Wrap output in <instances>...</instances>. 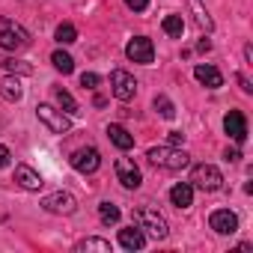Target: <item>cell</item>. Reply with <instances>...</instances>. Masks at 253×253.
<instances>
[{"label": "cell", "instance_id": "1", "mask_svg": "<svg viewBox=\"0 0 253 253\" xmlns=\"http://www.w3.org/2000/svg\"><path fill=\"white\" fill-rule=\"evenodd\" d=\"M146 158H149L155 167H164V170H185V167L191 164L188 152H182V149H176V146H152V149L146 152Z\"/></svg>", "mask_w": 253, "mask_h": 253}, {"label": "cell", "instance_id": "2", "mask_svg": "<svg viewBox=\"0 0 253 253\" xmlns=\"http://www.w3.org/2000/svg\"><path fill=\"white\" fill-rule=\"evenodd\" d=\"M191 185L200 188V191H206V194L220 191L223 188V173L217 167H211V164H197L194 173H191Z\"/></svg>", "mask_w": 253, "mask_h": 253}, {"label": "cell", "instance_id": "3", "mask_svg": "<svg viewBox=\"0 0 253 253\" xmlns=\"http://www.w3.org/2000/svg\"><path fill=\"white\" fill-rule=\"evenodd\" d=\"M134 220L140 223V229H146L152 238H167V220H164V214H158V209H140L137 214H134Z\"/></svg>", "mask_w": 253, "mask_h": 253}, {"label": "cell", "instance_id": "4", "mask_svg": "<svg viewBox=\"0 0 253 253\" xmlns=\"http://www.w3.org/2000/svg\"><path fill=\"white\" fill-rule=\"evenodd\" d=\"M110 89H113V95L119 101H131L137 95V81H134V75H128L125 69H113L110 72Z\"/></svg>", "mask_w": 253, "mask_h": 253}, {"label": "cell", "instance_id": "5", "mask_svg": "<svg viewBox=\"0 0 253 253\" xmlns=\"http://www.w3.org/2000/svg\"><path fill=\"white\" fill-rule=\"evenodd\" d=\"M36 116L48 125L54 134H66V131L72 128L69 113H63V110H57V107H51V104H39V107H36Z\"/></svg>", "mask_w": 253, "mask_h": 253}, {"label": "cell", "instance_id": "6", "mask_svg": "<svg viewBox=\"0 0 253 253\" xmlns=\"http://www.w3.org/2000/svg\"><path fill=\"white\" fill-rule=\"evenodd\" d=\"M125 57H128L131 63H143V66H149L152 57H155L152 39H146V36H134L128 45H125Z\"/></svg>", "mask_w": 253, "mask_h": 253}, {"label": "cell", "instance_id": "7", "mask_svg": "<svg viewBox=\"0 0 253 253\" xmlns=\"http://www.w3.org/2000/svg\"><path fill=\"white\" fill-rule=\"evenodd\" d=\"M24 45H27V33H24L15 21L3 18V27H0V48L18 51V48H24Z\"/></svg>", "mask_w": 253, "mask_h": 253}, {"label": "cell", "instance_id": "8", "mask_svg": "<svg viewBox=\"0 0 253 253\" xmlns=\"http://www.w3.org/2000/svg\"><path fill=\"white\" fill-rule=\"evenodd\" d=\"M98 164H101V152H98L95 146H84V149H78V152L72 155V167H75L78 173H95Z\"/></svg>", "mask_w": 253, "mask_h": 253}, {"label": "cell", "instance_id": "9", "mask_svg": "<svg viewBox=\"0 0 253 253\" xmlns=\"http://www.w3.org/2000/svg\"><path fill=\"white\" fill-rule=\"evenodd\" d=\"M42 209H45V211H51V214H72V211L78 209V203H75V197H72V194L57 191V194H48V197L42 200Z\"/></svg>", "mask_w": 253, "mask_h": 253}, {"label": "cell", "instance_id": "10", "mask_svg": "<svg viewBox=\"0 0 253 253\" xmlns=\"http://www.w3.org/2000/svg\"><path fill=\"white\" fill-rule=\"evenodd\" d=\"M116 179L128 188V191H134V188H140V182H143V176H140V167L131 161V158H119L116 161Z\"/></svg>", "mask_w": 253, "mask_h": 253}, {"label": "cell", "instance_id": "11", "mask_svg": "<svg viewBox=\"0 0 253 253\" xmlns=\"http://www.w3.org/2000/svg\"><path fill=\"white\" fill-rule=\"evenodd\" d=\"M223 128H226V134H229L235 143H244V140H247V119H244L241 110H229V113L223 116Z\"/></svg>", "mask_w": 253, "mask_h": 253}, {"label": "cell", "instance_id": "12", "mask_svg": "<svg viewBox=\"0 0 253 253\" xmlns=\"http://www.w3.org/2000/svg\"><path fill=\"white\" fill-rule=\"evenodd\" d=\"M209 226H211L214 232H220V235H232V232L238 229V217H235V211H229V209H217V211H211Z\"/></svg>", "mask_w": 253, "mask_h": 253}, {"label": "cell", "instance_id": "13", "mask_svg": "<svg viewBox=\"0 0 253 253\" xmlns=\"http://www.w3.org/2000/svg\"><path fill=\"white\" fill-rule=\"evenodd\" d=\"M15 182H18L24 191H39V188L45 185L42 176H39L30 164H18V167H15Z\"/></svg>", "mask_w": 253, "mask_h": 253}, {"label": "cell", "instance_id": "14", "mask_svg": "<svg viewBox=\"0 0 253 253\" xmlns=\"http://www.w3.org/2000/svg\"><path fill=\"white\" fill-rule=\"evenodd\" d=\"M194 78H197L203 86H209V89H217V86H223V75H220L214 66H209V63H206V66L200 63V66L194 69Z\"/></svg>", "mask_w": 253, "mask_h": 253}, {"label": "cell", "instance_id": "15", "mask_svg": "<svg viewBox=\"0 0 253 253\" xmlns=\"http://www.w3.org/2000/svg\"><path fill=\"white\" fill-rule=\"evenodd\" d=\"M170 203H173L176 209H188V206L194 203V185H188V182L173 185V188H170Z\"/></svg>", "mask_w": 253, "mask_h": 253}, {"label": "cell", "instance_id": "16", "mask_svg": "<svg viewBox=\"0 0 253 253\" xmlns=\"http://www.w3.org/2000/svg\"><path fill=\"white\" fill-rule=\"evenodd\" d=\"M188 9L194 12V21H197V27H200V30H206V33H211V30H214V21H211L209 9L200 3V0H188Z\"/></svg>", "mask_w": 253, "mask_h": 253}, {"label": "cell", "instance_id": "17", "mask_svg": "<svg viewBox=\"0 0 253 253\" xmlns=\"http://www.w3.org/2000/svg\"><path fill=\"white\" fill-rule=\"evenodd\" d=\"M119 244H122L125 250H140V247L146 244V238H143L140 229L128 226V229H119Z\"/></svg>", "mask_w": 253, "mask_h": 253}, {"label": "cell", "instance_id": "18", "mask_svg": "<svg viewBox=\"0 0 253 253\" xmlns=\"http://www.w3.org/2000/svg\"><path fill=\"white\" fill-rule=\"evenodd\" d=\"M0 95H3L6 101H21L24 98V86L18 78H3L0 81Z\"/></svg>", "mask_w": 253, "mask_h": 253}, {"label": "cell", "instance_id": "19", "mask_svg": "<svg viewBox=\"0 0 253 253\" xmlns=\"http://www.w3.org/2000/svg\"><path fill=\"white\" fill-rule=\"evenodd\" d=\"M107 137H110V143L119 146V149H131V146H134V137L125 131L122 125H107Z\"/></svg>", "mask_w": 253, "mask_h": 253}, {"label": "cell", "instance_id": "20", "mask_svg": "<svg viewBox=\"0 0 253 253\" xmlns=\"http://www.w3.org/2000/svg\"><path fill=\"white\" fill-rule=\"evenodd\" d=\"M161 27H164V33L173 36V39H182V33H185V21H182V15H167V18L161 21Z\"/></svg>", "mask_w": 253, "mask_h": 253}, {"label": "cell", "instance_id": "21", "mask_svg": "<svg viewBox=\"0 0 253 253\" xmlns=\"http://www.w3.org/2000/svg\"><path fill=\"white\" fill-rule=\"evenodd\" d=\"M51 63H54V69L63 72V75H72V72H75V60H72L66 51H54V54H51Z\"/></svg>", "mask_w": 253, "mask_h": 253}, {"label": "cell", "instance_id": "22", "mask_svg": "<svg viewBox=\"0 0 253 253\" xmlns=\"http://www.w3.org/2000/svg\"><path fill=\"white\" fill-rule=\"evenodd\" d=\"M98 217H101V223H119V209L113 206V203H101L98 206Z\"/></svg>", "mask_w": 253, "mask_h": 253}, {"label": "cell", "instance_id": "23", "mask_svg": "<svg viewBox=\"0 0 253 253\" xmlns=\"http://www.w3.org/2000/svg\"><path fill=\"white\" fill-rule=\"evenodd\" d=\"M57 104L63 107V113H72V116H75V113H81V110H78V101H75L66 89H57Z\"/></svg>", "mask_w": 253, "mask_h": 253}, {"label": "cell", "instance_id": "24", "mask_svg": "<svg viewBox=\"0 0 253 253\" xmlns=\"http://www.w3.org/2000/svg\"><path fill=\"white\" fill-rule=\"evenodd\" d=\"M155 110H158L164 119H173V116H176V107H173V101H170L167 95H155Z\"/></svg>", "mask_w": 253, "mask_h": 253}, {"label": "cell", "instance_id": "25", "mask_svg": "<svg viewBox=\"0 0 253 253\" xmlns=\"http://www.w3.org/2000/svg\"><path fill=\"white\" fill-rule=\"evenodd\" d=\"M78 250H101V253H110V241H104V238H84L78 244Z\"/></svg>", "mask_w": 253, "mask_h": 253}, {"label": "cell", "instance_id": "26", "mask_svg": "<svg viewBox=\"0 0 253 253\" xmlns=\"http://www.w3.org/2000/svg\"><path fill=\"white\" fill-rule=\"evenodd\" d=\"M75 39H78V30H75L72 24H60V27H57V42H60V45H72Z\"/></svg>", "mask_w": 253, "mask_h": 253}, {"label": "cell", "instance_id": "27", "mask_svg": "<svg viewBox=\"0 0 253 253\" xmlns=\"http://www.w3.org/2000/svg\"><path fill=\"white\" fill-rule=\"evenodd\" d=\"M3 69L12 72V75H30L33 72V66L30 63H21V60H3Z\"/></svg>", "mask_w": 253, "mask_h": 253}, {"label": "cell", "instance_id": "28", "mask_svg": "<svg viewBox=\"0 0 253 253\" xmlns=\"http://www.w3.org/2000/svg\"><path fill=\"white\" fill-rule=\"evenodd\" d=\"M98 81H101V78H98L95 72H84V75H81V86H84V89H95Z\"/></svg>", "mask_w": 253, "mask_h": 253}, {"label": "cell", "instance_id": "29", "mask_svg": "<svg viewBox=\"0 0 253 253\" xmlns=\"http://www.w3.org/2000/svg\"><path fill=\"white\" fill-rule=\"evenodd\" d=\"M125 6L134 9V12H143V9L149 6V0H125Z\"/></svg>", "mask_w": 253, "mask_h": 253}, {"label": "cell", "instance_id": "30", "mask_svg": "<svg viewBox=\"0 0 253 253\" xmlns=\"http://www.w3.org/2000/svg\"><path fill=\"white\" fill-rule=\"evenodd\" d=\"M9 161H12V152L6 146H0V167H9Z\"/></svg>", "mask_w": 253, "mask_h": 253}, {"label": "cell", "instance_id": "31", "mask_svg": "<svg viewBox=\"0 0 253 253\" xmlns=\"http://www.w3.org/2000/svg\"><path fill=\"white\" fill-rule=\"evenodd\" d=\"M182 140H185V134H182V131H170V146H179Z\"/></svg>", "mask_w": 253, "mask_h": 253}, {"label": "cell", "instance_id": "32", "mask_svg": "<svg viewBox=\"0 0 253 253\" xmlns=\"http://www.w3.org/2000/svg\"><path fill=\"white\" fill-rule=\"evenodd\" d=\"M238 84H241V89H244V92H253V86H250V81H247L244 75H238Z\"/></svg>", "mask_w": 253, "mask_h": 253}, {"label": "cell", "instance_id": "33", "mask_svg": "<svg viewBox=\"0 0 253 253\" xmlns=\"http://www.w3.org/2000/svg\"><path fill=\"white\" fill-rule=\"evenodd\" d=\"M238 158H241L238 149H226V161H238Z\"/></svg>", "mask_w": 253, "mask_h": 253}, {"label": "cell", "instance_id": "34", "mask_svg": "<svg viewBox=\"0 0 253 253\" xmlns=\"http://www.w3.org/2000/svg\"><path fill=\"white\" fill-rule=\"evenodd\" d=\"M197 48H200V51H209V48H211V42H209V39H200V45H197Z\"/></svg>", "mask_w": 253, "mask_h": 253}]
</instances>
